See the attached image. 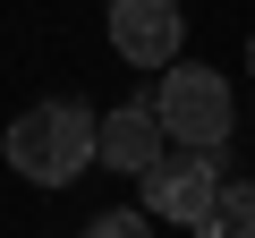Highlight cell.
Masks as SVG:
<instances>
[{
	"mask_svg": "<svg viewBox=\"0 0 255 238\" xmlns=\"http://www.w3.org/2000/svg\"><path fill=\"white\" fill-rule=\"evenodd\" d=\"M94 128L102 119L85 102H34L26 119H9V170L34 187H68L94 170Z\"/></svg>",
	"mask_w": 255,
	"mask_h": 238,
	"instance_id": "6da1fadb",
	"label": "cell"
},
{
	"mask_svg": "<svg viewBox=\"0 0 255 238\" xmlns=\"http://www.w3.org/2000/svg\"><path fill=\"white\" fill-rule=\"evenodd\" d=\"M153 119L170 128V145L213 153V145H230V128H238V94H230L221 68H204V60H170L162 85H153Z\"/></svg>",
	"mask_w": 255,
	"mask_h": 238,
	"instance_id": "7a4b0ae2",
	"label": "cell"
},
{
	"mask_svg": "<svg viewBox=\"0 0 255 238\" xmlns=\"http://www.w3.org/2000/svg\"><path fill=\"white\" fill-rule=\"evenodd\" d=\"M221 179H230V145H213V153H196V145H170L153 170H136V196H145V213H153V221L204 230V221H213V196H221Z\"/></svg>",
	"mask_w": 255,
	"mask_h": 238,
	"instance_id": "3957f363",
	"label": "cell"
},
{
	"mask_svg": "<svg viewBox=\"0 0 255 238\" xmlns=\"http://www.w3.org/2000/svg\"><path fill=\"white\" fill-rule=\"evenodd\" d=\"M179 34H187L179 0H111V51L128 68H170L179 60Z\"/></svg>",
	"mask_w": 255,
	"mask_h": 238,
	"instance_id": "277c9868",
	"label": "cell"
},
{
	"mask_svg": "<svg viewBox=\"0 0 255 238\" xmlns=\"http://www.w3.org/2000/svg\"><path fill=\"white\" fill-rule=\"evenodd\" d=\"M170 153V128L153 119V94L145 102H119V111H102V128H94V162H111V170H153Z\"/></svg>",
	"mask_w": 255,
	"mask_h": 238,
	"instance_id": "5b68a950",
	"label": "cell"
},
{
	"mask_svg": "<svg viewBox=\"0 0 255 238\" xmlns=\"http://www.w3.org/2000/svg\"><path fill=\"white\" fill-rule=\"evenodd\" d=\"M213 221H221V238H255V179H221Z\"/></svg>",
	"mask_w": 255,
	"mask_h": 238,
	"instance_id": "8992f818",
	"label": "cell"
},
{
	"mask_svg": "<svg viewBox=\"0 0 255 238\" xmlns=\"http://www.w3.org/2000/svg\"><path fill=\"white\" fill-rule=\"evenodd\" d=\"M85 238H153V213H145V204H136V213H94Z\"/></svg>",
	"mask_w": 255,
	"mask_h": 238,
	"instance_id": "52a82bcc",
	"label": "cell"
},
{
	"mask_svg": "<svg viewBox=\"0 0 255 238\" xmlns=\"http://www.w3.org/2000/svg\"><path fill=\"white\" fill-rule=\"evenodd\" d=\"M247 68H255V34H247Z\"/></svg>",
	"mask_w": 255,
	"mask_h": 238,
	"instance_id": "ba28073f",
	"label": "cell"
}]
</instances>
